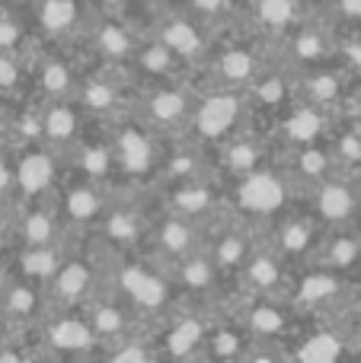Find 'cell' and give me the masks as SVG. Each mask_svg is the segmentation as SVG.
<instances>
[{"mask_svg":"<svg viewBox=\"0 0 361 363\" xmlns=\"http://www.w3.org/2000/svg\"><path fill=\"white\" fill-rule=\"evenodd\" d=\"M266 242L285 258L291 268H304L313 262L320 242L326 236V226L317 220V213L304 204V198H298L291 207L279 213L272 223L262 230Z\"/></svg>","mask_w":361,"mask_h":363,"instance_id":"8fae6325","label":"cell"},{"mask_svg":"<svg viewBox=\"0 0 361 363\" xmlns=\"http://www.w3.org/2000/svg\"><path fill=\"white\" fill-rule=\"evenodd\" d=\"M147 6H157V4H166V0H144Z\"/></svg>","mask_w":361,"mask_h":363,"instance_id":"f35d334b","label":"cell"},{"mask_svg":"<svg viewBox=\"0 0 361 363\" xmlns=\"http://www.w3.org/2000/svg\"><path fill=\"white\" fill-rule=\"evenodd\" d=\"M352 277L330 271L323 264H304L294 271L288 303L301 319H339L345 313Z\"/></svg>","mask_w":361,"mask_h":363,"instance_id":"9c48e42d","label":"cell"},{"mask_svg":"<svg viewBox=\"0 0 361 363\" xmlns=\"http://www.w3.org/2000/svg\"><path fill=\"white\" fill-rule=\"evenodd\" d=\"M336 42H339V26L333 23L326 13L313 6L285 38L272 48L279 61H285L291 70H311L320 64L336 61Z\"/></svg>","mask_w":361,"mask_h":363,"instance_id":"4fadbf2b","label":"cell"},{"mask_svg":"<svg viewBox=\"0 0 361 363\" xmlns=\"http://www.w3.org/2000/svg\"><path fill=\"white\" fill-rule=\"evenodd\" d=\"M138 93V80L128 74V67H109V64H87L80 77L74 99L90 121H119L131 115V102Z\"/></svg>","mask_w":361,"mask_h":363,"instance_id":"ba28073f","label":"cell"},{"mask_svg":"<svg viewBox=\"0 0 361 363\" xmlns=\"http://www.w3.org/2000/svg\"><path fill=\"white\" fill-rule=\"evenodd\" d=\"M195 108V80L179 77V80L160 83H138V93L131 102V115L153 131L160 140L185 138Z\"/></svg>","mask_w":361,"mask_h":363,"instance_id":"277c9868","label":"cell"},{"mask_svg":"<svg viewBox=\"0 0 361 363\" xmlns=\"http://www.w3.org/2000/svg\"><path fill=\"white\" fill-rule=\"evenodd\" d=\"M106 131H109V147H112V188H122V191L153 188L163 140L153 131H147L134 115L109 121Z\"/></svg>","mask_w":361,"mask_h":363,"instance_id":"7a4b0ae2","label":"cell"},{"mask_svg":"<svg viewBox=\"0 0 361 363\" xmlns=\"http://www.w3.org/2000/svg\"><path fill=\"white\" fill-rule=\"evenodd\" d=\"M144 32H151L153 38H160V42L176 55V61L183 64L185 74H189L192 80H195V74L205 67L211 48H215V35H211L195 16H189L179 4H173V0L147 10Z\"/></svg>","mask_w":361,"mask_h":363,"instance_id":"52a82bcc","label":"cell"},{"mask_svg":"<svg viewBox=\"0 0 361 363\" xmlns=\"http://www.w3.org/2000/svg\"><path fill=\"white\" fill-rule=\"evenodd\" d=\"M313 6L336 26H361V0H313Z\"/></svg>","mask_w":361,"mask_h":363,"instance_id":"d590c367","label":"cell"},{"mask_svg":"<svg viewBox=\"0 0 361 363\" xmlns=\"http://www.w3.org/2000/svg\"><path fill=\"white\" fill-rule=\"evenodd\" d=\"M279 160V144L275 138L259 125H247L237 134H230L227 140L211 150V163H215V176L221 179V185L249 176V172L262 169V166Z\"/></svg>","mask_w":361,"mask_h":363,"instance_id":"9a60e30c","label":"cell"},{"mask_svg":"<svg viewBox=\"0 0 361 363\" xmlns=\"http://www.w3.org/2000/svg\"><path fill=\"white\" fill-rule=\"evenodd\" d=\"M112 198H115L112 182L77 176V172H68V169H64V179L55 191V204L64 217V226L74 236L93 233V226L99 223L102 213L112 204Z\"/></svg>","mask_w":361,"mask_h":363,"instance_id":"5bb4252c","label":"cell"},{"mask_svg":"<svg viewBox=\"0 0 361 363\" xmlns=\"http://www.w3.org/2000/svg\"><path fill=\"white\" fill-rule=\"evenodd\" d=\"M224 191H227L230 211L247 217V220H253V223L262 226V230H266L285 207H291L294 201L301 198L298 188L291 185V179H288V172L281 169L279 160L262 166V169H256V172H249V176L230 182V185H224Z\"/></svg>","mask_w":361,"mask_h":363,"instance_id":"5b68a950","label":"cell"},{"mask_svg":"<svg viewBox=\"0 0 361 363\" xmlns=\"http://www.w3.org/2000/svg\"><path fill=\"white\" fill-rule=\"evenodd\" d=\"M16 194V166L13 160L0 157V198H10Z\"/></svg>","mask_w":361,"mask_h":363,"instance_id":"74e56055","label":"cell"},{"mask_svg":"<svg viewBox=\"0 0 361 363\" xmlns=\"http://www.w3.org/2000/svg\"><path fill=\"white\" fill-rule=\"evenodd\" d=\"M215 176V163H211V150L202 144H195L192 138H173L163 140V153H160L157 166V182L153 188H173L183 182L208 179Z\"/></svg>","mask_w":361,"mask_h":363,"instance_id":"d4e9b609","label":"cell"},{"mask_svg":"<svg viewBox=\"0 0 361 363\" xmlns=\"http://www.w3.org/2000/svg\"><path fill=\"white\" fill-rule=\"evenodd\" d=\"M294 74H298V99L326 108V112H343L358 89L355 77L339 61L320 64L311 70H294Z\"/></svg>","mask_w":361,"mask_h":363,"instance_id":"603a6c76","label":"cell"},{"mask_svg":"<svg viewBox=\"0 0 361 363\" xmlns=\"http://www.w3.org/2000/svg\"><path fill=\"white\" fill-rule=\"evenodd\" d=\"M311 264H323V268L339 271L345 277L361 274V226L326 230L323 242H320Z\"/></svg>","mask_w":361,"mask_h":363,"instance_id":"4dcf8cb0","label":"cell"},{"mask_svg":"<svg viewBox=\"0 0 361 363\" xmlns=\"http://www.w3.org/2000/svg\"><path fill=\"white\" fill-rule=\"evenodd\" d=\"M343 112H326V108H317L311 102L294 99L279 118L269 125V134L275 138L279 150H288V147H304V144H320V140L330 138L333 125Z\"/></svg>","mask_w":361,"mask_h":363,"instance_id":"7402d4cb","label":"cell"},{"mask_svg":"<svg viewBox=\"0 0 361 363\" xmlns=\"http://www.w3.org/2000/svg\"><path fill=\"white\" fill-rule=\"evenodd\" d=\"M90 19V0H32V29L42 45H80Z\"/></svg>","mask_w":361,"mask_h":363,"instance_id":"d6986e66","label":"cell"},{"mask_svg":"<svg viewBox=\"0 0 361 363\" xmlns=\"http://www.w3.org/2000/svg\"><path fill=\"white\" fill-rule=\"evenodd\" d=\"M90 115L77 106V99H42V144L58 157H68L90 131Z\"/></svg>","mask_w":361,"mask_h":363,"instance_id":"484cf974","label":"cell"},{"mask_svg":"<svg viewBox=\"0 0 361 363\" xmlns=\"http://www.w3.org/2000/svg\"><path fill=\"white\" fill-rule=\"evenodd\" d=\"M247 125H253V108H249L247 89H221L195 83V108H192L185 138L215 150L221 140H227L230 134H237Z\"/></svg>","mask_w":361,"mask_h":363,"instance_id":"8992f818","label":"cell"},{"mask_svg":"<svg viewBox=\"0 0 361 363\" xmlns=\"http://www.w3.org/2000/svg\"><path fill=\"white\" fill-rule=\"evenodd\" d=\"M128 74L138 83H160V80H179V77H189L185 67L176 61L170 48H166L160 38H153L151 32H144L138 51H134L131 64H128Z\"/></svg>","mask_w":361,"mask_h":363,"instance_id":"f546056e","label":"cell"},{"mask_svg":"<svg viewBox=\"0 0 361 363\" xmlns=\"http://www.w3.org/2000/svg\"><path fill=\"white\" fill-rule=\"evenodd\" d=\"M64 252H68V239H61L55 245H23L16 262H13V274L23 277V281L38 284V287H48L58 264L64 262Z\"/></svg>","mask_w":361,"mask_h":363,"instance_id":"1f68e13d","label":"cell"},{"mask_svg":"<svg viewBox=\"0 0 361 363\" xmlns=\"http://www.w3.org/2000/svg\"><path fill=\"white\" fill-rule=\"evenodd\" d=\"M269 61H272V48L243 26H237L215 38V48L205 67L195 74V83L221 89H249V83L262 74Z\"/></svg>","mask_w":361,"mask_h":363,"instance_id":"3957f363","label":"cell"},{"mask_svg":"<svg viewBox=\"0 0 361 363\" xmlns=\"http://www.w3.org/2000/svg\"><path fill=\"white\" fill-rule=\"evenodd\" d=\"M279 163H281V169L288 172L291 185L298 188V194H307L311 188H317L323 179H330L333 172H339L336 160H333V150H330L326 140L279 150Z\"/></svg>","mask_w":361,"mask_h":363,"instance_id":"f1b7e54d","label":"cell"},{"mask_svg":"<svg viewBox=\"0 0 361 363\" xmlns=\"http://www.w3.org/2000/svg\"><path fill=\"white\" fill-rule=\"evenodd\" d=\"M13 166H16V198L19 201L55 198L58 185L64 179V160L51 147H45L42 140H32V144L19 147Z\"/></svg>","mask_w":361,"mask_h":363,"instance_id":"ffe728a7","label":"cell"},{"mask_svg":"<svg viewBox=\"0 0 361 363\" xmlns=\"http://www.w3.org/2000/svg\"><path fill=\"white\" fill-rule=\"evenodd\" d=\"M301 198L317 213V220L326 230L361 226V176L333 172L330 179H323L317 188H311Z\"/></svg>","mask_w":361,"mask_h":363,"instance_id":"ac0fdd59","label":"cell"},{"mask_svg":"<svg viewBox=\"0 0 361 363\" xmlns=\"http://www.w3.org/2000/svg\"><path fill=\"white\" fill-rule=\"evenodd\" d=\"M83 313H87L90 325H93L96 338H99V354H102V347L122 341L125 335H131L134 328L151 325V322H141L138 313H134V309L128 306V303L122 300V296L115 294L109 284L87 303V306H83Z\"/></svg>","mask_w":361,"mask_h":363,"instance_id":"4316f807","label":"cell"},{"mask_svg":"<svg viewBox=\"0 0 361 363\" xmlns=\"http://www.w3.org/2000/svg\"><path fill=\"white\" fill-rule=\"evenodd\" d=\"M198 249H205V223L170 211L157 194V207H153V220H151V233H147L144 252L170 268V264L195 255Z\"/></svg>","mask_w":361,"mask_h":363,"instance_id":"2e32d148","label":"cell"},{"mask_svg":"<svg viewBox=\"0 0 361 363\" xmlns=\"http://www.w3.org/2000/svg\"><path fill=\"white\" fill-rule=\"evenodd\" d=\"M93 13H109V16H134L144 23L151 6L144 0H90Z\"/></svg>","mask_w":361,"mask_h":363,"instance_id":"8d00e7d4","label":"cell"},{"mask_svg":"<svg viewBox=\"0 0 361 363\" xmlns=\"http://www.w3.org/2000/svg\"><path fill=\"white\" fill-rule=\"evenodd\" d=\"M36 345L42 351V357H64V360L99 357V338H96L83 306L74 309L51 306L36 325Z\"/></svg>","mask_w":361,"mask_h":363,"instance_id":"7c38bea8","label":"cell"},{"mask_svg":"<svg viewBox=\"0 0 361 363\" xmlns=\"http://www.w3.org/2000/svg\"><path fill=\"white\" fill-rule=\"evenodd\" d=\"M106 284L138 313L141 322H160L170 309L183 303L173 274L166 264H160L147 252L131 255H109V277Z\"/></svg>","mask_w":361,"mask_h":363,"instance_id":"6da1fadb","label":"cell"},{"mask_svg":"<svg viewBox=\"0 0 361 363\" xmlns=\"http://www.w3.org/2000/svg\"><path fill=\"white\" fill-rule=\"evenodd\" d=\"M13 236H16L19 249L23 245H55L68 239V226H64L55 198L19 201V211L13 217Z\"/></svg>","mask_w":361,"mask_h":363,"instance_id":"83f0119b","label":"cell"},{"mask_svg":"<svg viewBox=\"0 0 361 363\" xmlns=\"http://www.w3.org/2000/svg\"><path fill=\"white\" fill-rule=\"evenodd\" d=\"M173 4H179L189 16H195L215 38L240 26L243 0H173Z\"/></svg>","mask_w":361,"mask_h":363,"instance_id":"d6a6232c","label":"cell"},{"mask_svg":"<svg viewBox=\"0 0 361 363\" xmlns=\"http://www.w3.org/2000/svg\"><path fill=\"white\" fill-rule=\"evenodd\" d=\"M26 83H32V57L0 51V93H19Z\"/></svg>","mask_w":361,"mask_h":363,"instance_id":"e575fe53","label":"cell"},{"mask_svg":"<svg viewBox=\"0 0 361 363\" xmlns=\"http://www.w3.org/2000/svg\"><path fill=\"white\" fill-rule=\"evenodd\" d=\"M311 10L313 0H243L240 26L275 48Z\"/></svg>","mask_w":361,"mask_h":363,"instance_id":"44dd1931","label":"cell"},{"mask_svg":"<svg viewBox=\"0 0 361 363\" xmlns=\"http://www.w3.org/2000/svg\"><path fill=\"white\" fill-rule=\"evenodd\" d=\"M144 38V23L134 16H109L93 13V19L83 29L77 48L83 51L90 64H109V67H128Z\"/></svg>","mask_w":361,"mask_h":363,"instance_id":"30bf717a","label":"cell"},{"mask_svg":"<svg viewBox=\"0 0 361 363\" xmlns=\"http://www.w3.org/2000/svg\"><path fill=\"white\" fill-rule=\"evenodd\" d=\"M77 45H48L32 51V86L38 99H74L80 77L87 70V57Z\"/></svg>","mask_w":361,"mask_h":363,"instance_id":"e0dca14e","label":"cell"},{"mask_svg":"<svg viewBox=\"0 0 361 363\" xmlns=\"http://www.w3.org/2000/svg\"><path fill=\"white\" fill-rule=\"evenodd\" d=\"M294 271L298 268H291L262 236V242L256 245L253 255L247 258V264L237 274V287H240V294L249 296H288Z\"/></svg>","mask_w":361,"mask_h":363,"instance_id":"cb8c5ba5","label":"cell"},{"mask_svg":"<svg viewBox=\"0 0 361 363\" xmlns=\"http://www.w3.org/2000/svg\"><path fill=\"white\" fill-rule=\"evenodd\" d=\"M333 150V160H336L339 172H352V176H361V125L352 121L349 115H339L336 125H333L330 138H326Z\"/></svg>","mask_w":361,"mask_h":363,"instance_id":"836d02e7","label":"cell"}]
</instances>
